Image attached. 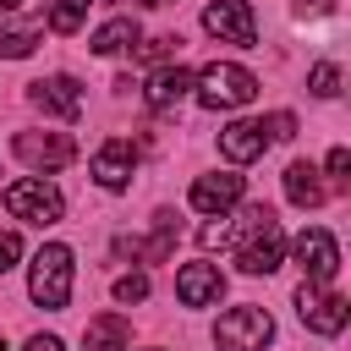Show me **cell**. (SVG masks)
Here are the masks:
<instances>
[{
    "mask_svg": "<svg viewBox=\"0 0 351 351\" xmlns=\"http://www.w3.org/2000/svg\"><path fill=\"white\" fill-rule=\"evenodd\" d=\"M192 93L203 110H241L258 99V77L247 66H230V60H208L197 77H192Z\"/></svg>",
    "mask_w": 351,
    "mask_h": 351,
    "instance_id": "obj_1",
    "label": "cell"
},
{
    "mask_svg": "<svg viewBox=\"0 0 351 351\" xmlns=\"http://www.w3.org/2000/svg\"><path fill=\"white\" fill-rule=\"evenodd\" d=\"M27 296H33L38 307H49V313H60V307L71 302V247H60V241L38 247L33 274H27Z\"/></svg>",
    "mask_w": 351,
    "mask_h": 351,
    "instance_id": "obj_2",
    "label": "cell"
},
{
    "mask_svg": "<svg viewBox=\"0 0 351 351\" xmlns=\"http://www.w3.org/2000/svg\"><path fill=\"white\" fill-rule=\"evenodd\" d=\"M214 340H219V351H263L274 340V318H269V307H230L219 318Z\"/></svg>",
    "mask_w": 351,
    "mask_h": 351,
    "instance_id": "obj_3",
    "label": "cell"
},
{
    "mask_svg": "<svg viewBox=\"0 0 351 351\" xmlns=\"http://www.w3.org/2000/svg\"><path fill=\"white\" fill-rule=\"evenodd\" d=\"M5 208H11L16 219H27V225H55L66 203H60V192H55L44 176H22V181L5 186Z\"/></svg>",
    "mask_w": 351,
    "mask_h": 351,
    "instance_id": "obj_4",
    "label": "cell"
},
{
    "mask_svg": "<svg viewBox=\"0 0 351 351\" xmlns=\"http://www.w3.org/2000/svg\"><path fill=\"white\" fill-rule=\"evenodd\" d=\"M296 313H302V324H307L313 335H340L346 318H351L346 296H335V291H324V285H313V280L296 285Z\"/></svg>",
    "mask_w": 351,
    "mask_h": 351,
    "instance_id": "obj_5",
    "label": "cell"
},
{
    "mask_svg": "<svg viewBox=\"0 0 351 351\" xmlns=\"http://www.w3.org/2000/svg\"><path fill=\"white\" fill-rule=\"evenodd\" d=\"M11 148H16L22 165H33V170H44V176H49V170H66V165L77 159L71 132H44V137H38V132H16Z\"/></svg>",
    "mask_w": 351,
    "mask_h": 351,
    "instance_id": "obj_6",
    "label": "cell"
},
{
    "mask_svg": "<svg viewBox=\"0 0 351 351\" xmlns=\"http://www.w3.org/2000/svg\"><path fill=\"white\" fill-rule=\"evenodd\" d=\"M203 33H214L219 44H241V49H252V44H258L252 5H247V0H214V5L203 11Z\"/></svg>",
    "mask_w": 351,
    "mask_h": 351,
    "instance_id": "obj_7",
    "label": "cell"
},
{
    "mask_svg": "<svg viewBox=\"0 0 351 351\" xmlns=\"http://www.w3.org/2000/svg\"><path fill=\"white\" fill-rule=\"evenodd\" d=\"M296 263L307 269L313 285H329V280L340 274V241H335L324 225H307V230L296 236Z\"/></svg>",
    "mask_w": 351,
    "mask_h": 351,
    "instance_id": "obj_8",
    "label": "cell"
},
{
    "mask_svg": "<svg viewBox=\"0 0 351 351\" xmlns=\"http://www.w3.org/2000/svg\"><path fill=\"white\" fill-rule=\"evenodd\" d=\"M236 263H241L247 274H274V269L285 263V230H280V219H274V225H258V230L241 241Z\"/></svg>",
    "mask_w": 351,
    "mask_h": 351,
    "instance_id": "obj_9",
    "label": "cell"
},
{
    "mask_svg": "<svg viewBox=\"0 0 351 351\" xmlns=\"http://www.w3.org/2000/svg\"><path fill=\"white\" fill-rule=\"evenodd\" d=\"M132 165H137V148H132L126 137H110V143L93 154V181H99L104 192H121V186L132 181Z\"/></svg>",
    "mask_w": 351,
    "mask_h": 351,
    "instance_id": "obj_10",
    "label": "cell"
},
{
    "mask_svg": "<svg viewBox=\"0 0 351 351\" xmlns=\"http://www.w3.org/2000/svg\"><path fill=\"white\" fill-rule=\"evenodd\" d=\"M219 291H225V280H219L214 263H181V269H176V296H181V307H208V302H219Z\"/></svg>",
    "mask_w": 351,
    "mask_h": 351,
    "instance_id": "obj_11",
    "label": "cell"
},
{
    "mask_svg": "<svg viewBox=\"0 0 351 351\" xmlns=\"http://www.w3.org/2000/svg\"><path fill=\"white\" fill-rule=\"evenodd\" d=\"M33 104H38L44 115L77 121V115H82V88H77V77H49V82H33Z\"/></svg>",
    "mask_w": 351,
    "mask_h": 351,
    "instance_id": "obj_12",
    "label": "cell"
},
{
    "mask_svg": "<svg viewBox=\"0 0 351 351\" xmlns=\"http://www.w3.org/2000/svg\"><path fill=\"white\" fill-rule=\"evenodd\" d=\"M230 203H241V176L219 170V176H197L192 181V208L197 214H225Z\"/></svg>",
    "mask_w": 351,
    "mask_h": 351,
    "instance_id": "obj_13",
    "label": "cell"
},
{
    "mask_svg": "<svg viewBox=\"0 0 351 351\" xmlns=\"http://www.w3.org/2000/svg\"><path fill=\"white\" fill-rule=\"evenodd\" d=\"M263 148H269L263 121H230V126L219 132V154H225L230 165H247V159H258Z\"/></svg>",
    "mask_w": 351,
    "mask_h": 351,
    "instance_id": "obj_14",
    "label": "cell"
},
{
    "mask_svg": "<svg viewBox=\"0 0 351 351\" xmlns=\"http://www.w3.org/2000/svg\"><path fill=\"white\" fill-rule=\"evenodd\" d=\"M192 93V71L186 66H159L154 82H148V110H170Z\"/></svg>",
    "mask_w": 351,
    "mask_h": 351,
    "instance_id": "obj_15",
    "label": "cell"
},
{
    "mask_svg": "<svg viewBox=\"0 0 351 351\" xmlns=\"http://www.w3.org/2000/svg\"><path fill=\"white\" fill-rule=\"evenodd\" d=\"M126 340H132V324H126L121 313H99V318H88V329H82V346H88V351H126Z\"/></svg>",
    "mask_w": 351,
    "mask_h": 351,
    "instance_id": "obj_16",
    "label": "cell"
},
{
    "mask_svg": "<svg viewBox=\"0 0 351 351\" xmlns=\"http://www.w3.org/2000/svg\"><path fill=\"white\" fill-rule=\"evenodd\" d=\"M285 197H291L296 208H318V203H324L318 170H313V165H291V170H285Z\"/></svg>",
    "mask_w": 351,
    "mask_h": 351,
    "instance_id": "obj_17",
    "label": "cell"
},
{
    "mask_svg": "<svg viewBox=\"0 0 351 351\" xmlns=\"http://www.w3.org/2000/svg\"><path fill=\"white\" fill-rule=\"evenodd\" d=\"M137 44V22L132 16H115V22H104L99 33H93V49L99 55H121V49H132Z\"/></svg>",
    "mask_w": 351,
    "mask_h": 351,
    "instance_id": "obj_18",
    "label": "cell"
},
{
    "mask_svg": "<svg viewBox=\"0 0 351 351\" xmlns=\"http://www.w3.org/2000/svg\"><path fill=\"white\" fill-rule=\"evenodd\" d=\"M88 5H93V0H55L49 27H55V33H77V27H82V16H88Z\"/></svg>",
    "mask_w": 351,
    "mask_h": 351,
    "instance_id": "obj_19",
    "label": "cell"
},
{
    "mask_svg": "<svg viewBox=\"0 0 351 351\" xmlns=\"http://www.w3.org/2000/svg\"><path fill=\"white\" fill-rule=\"evenodd\" d=\"M38 49V27H16V33H0V55L5 60H27Z\"/></svg>",
    "mask_w": 351,
    "mask_h": 351,
    "instance_id": "obj_20",
    "label": "cell"
},
{
    "mask_svg": "<svg viewBox=\"0 0 351 351\" xmlns=\"http://www.w3.org/2000/svg\"><path fill=\"white\" fill-rule=\"evenodd\" d=\"M307 88H313L318 99H335V93H340V66H335V60H318L313 77H307Z\"/></svg>",
    "mask_w": 351,
    "mask_h": 351,
    "instance_id": "obj_21",
    "label": "cell"
},
{
    "mask_svg": "<svg viewBox=\"0 0 351 351\" xmlns=\"http://www.w3.org/2000/svg\"><path fill=\"white\" fill-rule=\"evenodd\" d=\"M176 44H181V38H170V33H165V38H137V60H148V66H154V60H170Z\"/></svg>",
    "mask_w": 351,
    "mask_h": 351,
    "instance_id": "obj_22",
    "label": "cell"
},
{
    "mask_svg": "<svg viewBox=\"0 0 351 351\" xmlns=\"http://www.w3.org/2000/svg\"><path fill=\"white\" fill-rule=\"evenodd\" d=\"M263 137H269V143H291V137H296V115H291V110H274V115L263 121Z\"/></svg>",
    "mask_w": 351,
    "mask_h": 351,
    "instance_id": "obj_23",
    "label": "cell"
},
{
    "mask_svg": "<svg viewBox=\"0 0 351 351\" xmlns=\"http://www.w3.org/2000/svg\"><path fill=\"white\" fill-rule=\"evenodd\" d=\"M148 296V274H121L115 280V302H143Z\"/></svg>",
    "mask_w": 351,
    "mask_h": 351,
    "instance_id": "obj_24",
    "label": "cell"
},
{
    "mask_svg": "<svg viewBox=\"0 0 351 351\" xmlns=\"http://www.w3.org/2000/svg\"><path fill=\"white\" fill-rule=\"evenodd\" d=\"M16 258H22V236L16 230H0V274L16 269Z\"/></svg>",
    "mask_w": 351,
    "mask_h": 351,
    "instance_id": "obj_25",
    "label": "cell"
},
{
    "mask_svg": "<svg viewBox=\"0 0 351 351\" xmlns=\"http://www.w3.org/2000/svg\"><path fill=\"white\" fill-rule=\"evenodd\" d=\"M346 170H351V154H346V148H329V176H335V186H346Z\"/></svg>",
    "mask_w": 351,
    "mask_h": 351,
    "instance_id": "obj_26",
    "label": "cell"
},
{
    "mask_svg": "<svg viewBox=\"0 0 351 351\" xmlns=\"http://www.w3.org/2000/svg\"><path fill=\"white\" fill-rule=\"evenodd\" d=\"M219 241H230V225L219 219V225H203V247H219Z\"/></svg>",
    "mask_w": 351,
    "mask_h": 351,
    "instance_id": "obj_27",
    "label": "cell"
},
{
    "mask_svg": "<svg viewBox=\"0 0 351 351\" xmlns=\"http://www.w3.org/2000/svg\"><path fill=\"white\" fill-rule=\"evenodd\" d=\"M22 351H66V346H60V340H55V335H33V340H27V346H22Z\"/></svg>",
    "mask_w": 351,
    "mask_h": 351,
    "instance_id": "obj_28",
    "label": "cell"
},
{
    "mask_svg": "<svg viewBox=\"0 0 351 351\" xmlns=\"http://www.w3.org/2000/svg\"><path fill=\"white\" fill-rule=\"evenodd\" d=\"M33 0H0V16H11V11H27Z\"/></svg>",
    "mask_w": 351,
    "mask_h": 351,
    "instance_id": "obj_29",
    "label": "cell"
},
{
    "mask_svg": "<svg viewBox=\"0 0 351 351\" xmlns=\"http://www.w3.org/2000/svg\"><path fill=\"white\" fill-rule=\"evenodd\" d=\"M137 5H143V11H159V5H170V0H137Z\"/></svg>",
    "mask_w": 351,
    "mask_h": 351,
    "instance_id": "obj_30",
    "label": "cell"
},
{
    "mask_svg": "<svg viewBox=\"0 0 351 351\" xmlns=\"http://www.w3.org/2000/svg\"><path fill=\"white\" fill-rule=\"evenodd\" d=\"M0 351H11V346H5V340H0Z\"/></svg>",
    "mask_w": 351,
    "mask_h": 351,
    "instance_id": "obj_31",
    "label": "cell"
}]
</instances>
